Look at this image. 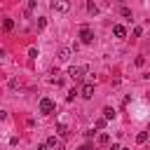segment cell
Masks as SVG:
<instances>
[{"mask_svg": "<svg viewBox=\"0 0 150 150\" xmlns=\"http://www.w3.org/2000/svg\"><path fill=\"white\" fill-rule=\"evenodd\" d=\"M54 110H56V103H54L52 98H42V101H40V112H42V115H52Z\"/></svg>", "mask_w": 150, "mask_h": 150, "instance_id": "obj_1", "label": "cell"}, {"mask_svg": "<svg viewBox=\"0 0 150 150\" xmlns=\"http://www.w3.org/2000/svg\"><path fill=\"white\" fill-rule=\"evenodd\" d=\"M80 40H82L84 45H89V42H94V30H91L89 26H82V30H80Z\"/></svg>", "mask_w": 150, "mask_h": 150, "instance_id": "obj_2", "label": "cell"}, {"mask_svg": "<svg viewBox=\"0 0 150 150\" xmlns=\"http://www.w3.org/2000/svg\"><path fill=\"white\" fill-rule=\"evenodd\" d=\"M52 9H56V12H68V9H70V2H68V0H52Z\"/></svg>", "mask_w": 150, "mask_h": 150, "instance_id": "obj_3", "label": "cell"}, {"mask_svg": "<svg viewBox=\"0 0 150 150\" xmlns=\"http://www.w3.org/2000/svg\"><path fill=\"white\" fill-rule=\"evenodd\" d=\"M47 148H49V150H63V143H61L56 136H49V138H47Z\"/></svg>", "mask_w": 150, "mask_h": 150, "instance_id": "obj_4", "label": "cell"}, {"mask_svg": "<svg viewBox=\"0 0 150 150\" xmlns=\"http://www.w3.org/2000/svg\"><path fill=\"white\" fill-rule=\"evenodd\" d=\"M80 96H84V98H91V96H94V84H91V82L82 84V89H80Z\"/></svg>", "mask_w": 150, "mask_h": 150, "instance_id": "obj_5", "label": "cell"}, {"mask_svg": "<svg viewBox=\"0 0 150 150\" xmlns=\"http://www.w3.org/2000/svg\"><path fill=\"white\" fill-rule=\"evenodd\" d=\"M82 73H84V68H77V66H73V68L68 70V75H70L75 82H77V80H82Z\"/></svg>", "mask_w": 150, "mask_h": 150, "instance_id": "obj_6", "label": "cell"}, {"mask_svg": "<svg viewBox=\"0 0 150 150\" xmlns=\"http://www.w3.org/2000/svg\"><path fill=\"white\" fill-rule=\"evenodd\" d=\"M112 35H115V38H124V35H127V28H124L122 23H115V26H112Z\"/></svg>", "mask_w": 150, "mask_h": 150, "instance_id": "obj_7", "label": "cell"}, {"mask_svg": "<svg viewBox=\"0 0 150 150\" xmlns=\"http://www.w3.org/2000/svg\"><path fill=\"white\" fill-rule=\"evenodd\" d=\"M56 134H59V136H63V138H68V136H70V129H68L63 122H59V124H56Z\"/></svg>", "mask_w": 150, "mask_h": 150, "instance_id": "obj_8", "label": "cell"}, {"mask_svg": "<svg viewBox=\"0 0 150 150\" xmlns=\"http://www.w3.org/2000/svg\"><path fill=\"white\" fill-rule=\"evenodd\" d=\"M59 59H61V61H68V59H70V49H68V47H61V52H59Z\"/></svg>", "mask_w": 150, "mask_h": 150, "instance_id": "obj_9", "label": "cell"}, {"mask_svg": "<svg viewBox=\"0 0 150 150\" xmlns=\"http://www.w3.org/2000/svg\"><path fill=\"white\" fill-rule=\"evenodd\" d=\"M12 28H14V21H12V19H2V30H7V33H9Z\"/></svg>", "mask_w": 150, "mask_h": 150, "instance_id": "obj_10", "label": "cell"}, {"mask_svg": "<svg viewBox=\"0 0 150 150\" xmlns=\"http://www.w3.org/2000/svg\"><path fill=\"white\" fill-rule=\"evenodd\" d=\"M103 117H105V120H112V117H115V110H112L110 105H105V108H103Z\"/></svg>", "mask_w": 150, "mask_h": 150, "instance_id": "obj_11", "label": "cell"}, {"mask_svg": "<svg viewBox=\"0 0 150 150\" xmlns=\"http://www.w3.org/2000/svg\"><path fill=\"white\" fill-rule=\"evenodd\" d=\"M148 141V131H141V134H136V143H145Z\"/></svg>", "mask_w": 150, "mask_h": 150, "instance_id": "obj_12", "label": "cell"}, {"mask_svg": "<svg viewBox=\"0 0 150 150\" xmlns=\"http://www.w3.org/2000/svg\"><path fill=\"white\" fill-rule=\"evenodd\" d=\"M108 143H110V136L108 134H101L98 136V145H108Z\"/></svg>", "mask_w": 150, "mask_h": 150, "instance_id": "obj_13", "label": "cell"}, {"mask_svg": "<svg viewBox=\"0 0 150 150\" xmlns=\"http://www.w3.org/2000/svg\"><path fill=\"white\" fill-rule=\"evenodd\" d=\"M105 122H108L105 117H98V120L94 122V127H96V129H103V127H105Z\"/></svg>", "mask_w": 150, "mask_h": 150, "instance_id": "obj_14", "label": "cell"}, {"mask_svg": "<svg viewBox=\"0 0 150 150\" xmlns=\"http://www.w3.org/2000/svg\"><path fill=\"white\" fill-rule=\"evenodd\" d=\"M35 9V0H28V7H26V14H30Z\"/></svg>", "mask_w": 150, "mask_h": 150, "instance_id": "obj_15", "label": "cell"}, {"mask_svg": "<svg viewBox=\"0 0 150 150\" xmlns=\"http://www.w3.org/2000/svg\"><path fill=\"white\" fill-rule=\"evenodd\" d=\"M87 9H89V12H91V14H98V7H96V5H94V2H89V5H87Z\"/></svg>", "mask_w": 150, "mask_h": 150, "instance_id": "obj_16", "label": "cell"}, {"mask_svg": "<svg viewBox=\"0 0 150 150\" xmlns=\"http://www.w3.org/2000/svg\"><path fill=\"white\" fill-rule=\"evenodd\" d=\"M122 16H127V19H129V16H131V9H129V7H122Z\"/></svg>", "mask_w": 150, "mask_h": 150, "instance_id": "obj_17", "label": "cell"}, {"mask_svg": "<svg viewBox=\"0 0 150 150\" xmlns=\"http://www.w3.org/2000/svg\"><path fill=\"white\" fill-rule=\"evenodd\" d=\"M45 26H47V21H45V19H42V16H40V19H38V28H40V30H42V28H45Z\"/></svg>", "mask_w": 150, "mask_h": 150, "instance_id": "obj_18", "label": "cell"}, {"mask_svg": "<svg viewBox=\"0 0 150 150\" xmlns=\"http://www.w3.org/2000/svg\"><path fill=\"white\" fill-rule=\"evenodd\" d=\"M134 35H136V38H141V35H143V28H141V26H136V28H134Z\"/></svg>", "mask_w": 150, "mask_h": 150, "instance_id": "obj_19", "label": "cell"}, {"mask_svg": "<svg viewBox=\"0 0 150 150\" xmlns=\"http://www.w3.org/2000/svg\"><path fill=\"white\" fill-rule=\"evenodd\" d=\"M28 56H30V59H35V56H38V49H35V47H30V49H28Z\"/></svg>", "mask_w": 150, "mask_h": 150, "instance_id": "obj_20", "label": "cell"}, {"mask_svg": "<svg viewBox=\"0 0 150 150\" xmlns=\"http://www.w3.org/2000/svg\"><path fill=\"white\" fill-rule=\"evenodd\" d=\"M77 150H91V145H89V143H84V145H80Z\"/></svg>", "mask_w": 150, "mask_h": 150, "instance_id": "obj_21", "label": "cell"}, {"mask_svg": "<svg viewBox=\"0 0 150 150\" xmlns=\"http://www.w3.org/2000/svg\"><path fill=\"white\" fill-rule=\"evenodd\" d=\"M5 117H7V112H5V110H0V122H2Z\"/></svg>", "mask_w": 150, "mask_h": 150, "instance_id": "obj_22", "label": "cell"}, {"mask_svg": "<svg viewBox=\"0 0 150 150\" xmlns=\"http://www.w3.org/2000/svg\"><path fill=\"white\" fill-rule=\"evenodd\" d=\"M110 150H120V145H117V143H112V148H110Z\"/></svg>", "mask_w": 150, "mask_h": 150, "instance_id": "obj_23", "label": "cell"}, {"mask_svg": "<svg viewBox=\"0 0 150 150\" xmlns=\"http://www.w3.org/2000/svg\"><path fill=\"white\" fill-rule=\"evenodd\" d=\"M38 150H49V148H47V143H45V145H40V148H38Z\"/></svg>", "mask_w": 150, "mask_h": 150, "instance_id": "obj_24", "label": "cell"}, {"mask_svg": "<svg viewBox=\"0 0 150 150\" xmlns=\"http://www.w3.org/2000/svg\"><path fill=\"white\" fill-rule=\"evenodd\" d=\"M120 150H129V148H124V145H120Z\"/></svg>", "mask_w": 150, "mask_h": 150, "instance_id": "obj_25", "label": "cell"}]
</instances>
